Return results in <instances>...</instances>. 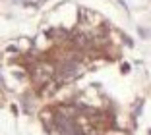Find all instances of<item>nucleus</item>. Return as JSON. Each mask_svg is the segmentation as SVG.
I'll return each instance as SVG.
<instances>
[{"mask_svg":"<svg viewBox=\"0 0 151 135\" xmlns=\"http://www.w3.org/2000/svg\"><path fill=\"white\" fill-rule=\"evenodd\" d=\"M70 39H72V43L76 46H87L89 45V37H87L85 33H72V35H70Z\"/></svg>","mask_w":151,"mask_h":135,"instance_id":"f03ea898","label":"nucleus"},{"mask_svg":"<svg viewBox=\"0 0 151 135\" xmlns=\"http://www.w3.org/2000/svg\"><path fill=\"white\" fill-rule=\"evenodd\" d=\"M81 73V64L79 62H64V64L58 66V70H56V83H68L70 79L74 77H78Z\"/></svg>","mask_w":151,"mask_h":135,"instance_id":"f257e3e1","label":"nucleus"}]
</instances>
